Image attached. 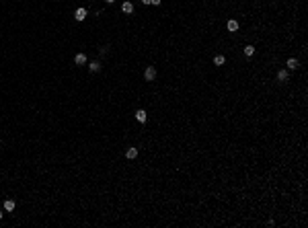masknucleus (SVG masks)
<instances>
[{
	"mask_svg": "<svg viewBox=\"0 0 308 228\" xmlns=\"http://www.w3.org/2000/svg\"><path fill=\"white\" fill-rule=\"evenodd\" d=\"M142 4H150V0H142Z\"/></svg>",
	"mask_w": 308,
	"mask_h": 228,
	"instance_id": "15",
	"label": "nucleus"
},
{
	"mask_svg": "<svg viewBox=\"0 0 308 228\" xmlns=\"http://www.w3.org/2000/svg\"><path fill=\"white\" fill-rule=\"evenodd\" d=\"M14 205H17V204H14V199H6V201H4V210H6V212H12Z\"/></svg>",
	"mask_w": 308,
	"mask_h": 228,
	"instance_id": "11",
	"label": "nucleus"
},
{
	"mask_svg": "<svg viewBox=\"0 0 308 228\" xmlns=\"http://www.w3.org/2000/svg\"><path fill=\"white\" fill-rule=\"evenodd\" d=\"M2 216H4V214H2V212H0V220H2Z\"/></svg>",
	"mask_w": 308,
	"mask_h": 228,
	"instance_id": "17",
	"label": "nucleus"
},
{
	"mask_svg": "<svg viewBox=\"0 0 308 228\" xmlns=\"http://www.w3.org/2000/svg\"><path fill=\"white\" fill-rule=\"evenodd\" d=\"M224 62H226V60H224V56H220V54H218V56H214V64H216V66H222Z\"/></svg>",
	"mask_w": 308,
	"mask_h": 228,
	"instance_id": "12",
	"label": "nucleus"
},
{
	"mask_svg": "<svg viewBox=\"0 0 308 228\" xmlns=\"http://www.w3.org/2000/svg\"><path fill=\"white\" fill-rule=\"evenodd\" d=\"M0 142H2V138H0Z\"/></svg>",
	"mask_w": 308,
	"mask_h": 228,
	"instance_id": "18",
	"label": "nucleus"
},
{
	"mask_svg": "<svg viewBox=\"0 0 308 228\" xmlns=\"http://www.w3.org/2000/svg\"><path fill=\"white\" fill-rule=\"evenodd\" d=\"M160 2H162V0H150V4H154V6H158Z\"/></svg>",
	"mask_w": 308,
	"mask_h": 228,
	"instance_id": "14",
	"label": "nucleus"
},
{
	"mask_svg": "<svg viewBox=\"0 0 308 228\" xmlns=\"http://www.w3.org/2000/svg\"><path fill=\"white\" fill-rule=\"evenodd\" d=\"M121 11L126 12V14H132V12H134V4H132L129 0H126V2L121 4Z\"/></svg>",
	"mask_w": 308,
	"mask_h": 228,
	"instance_id": "6",
	"label": "nucleus"
},
{
	"mask_svg": "<svg viewBox=\"0 0 308 228\" xmlns=\"http://www.w3.org/2000/svg\"><path fill=\"white\" fill-rule=\"evenodd\" d=\"M226 27H228V31H238V21L230 19L228 23H226Z\"/></svg>",
	"mask_w": 308,
	"mask_h": 228,
	"instance_id": "9",
	"label": "nucleus"
},
{
	"mask_svg": "<svg viewBox=\"0 0 308 228\" xmlns=\"http://www.w3.org/2000/svg\"><path fill=\"white\" fill-rule=\"evenodd\" d=\"M89 70H91V72H99V70H101V64H99V60L91 62V64H89Z\"/></svg>",
	"mask_w": 308,
	"mask_h": 228,
	"instance_id": "10",
	"label": "nucleus"
},
{
	"mask_svg": "<svg viewBox=\"0 0 308 228\" xmlns=\"http://www.w3.org/2000/svg\"><path fill=\"white\" fill-rule=\"evenodd\" d=\"M136 119L140 121V123H146V119H148V113H146L144 109H138V111H136Z\"/></svg>",
	"mask_w": 308,
	"mask_h": 228,
	"instance_id": "3",
	"label": "nucleus"
},
{
	"mask_svg": "<svg viewBox=\"0 0 308 228\" xmlns=\"http://www.w3.org/2000/svg\"><path fill=\"white\" fill-rule=\"evenodd\" d=\"M86 62H89L86 54H76V56H74V64H76V66H84Z\"/></svg>",
	"mask_w": 308,
	"mask_h": 228,
	"instance_id": "2",
	"label": "nucleus"
},
{
	"mask_svg": "<svg viewBox=\"0 0 308 228\" xmlns=\"http://www.w3.org/2000/svg\"><path fill=\"white\" fill-rule=\"evenodd\" d=\"M144 78L148 80V82H152V80L156 78V68L154 66H148V68L144 70Z\"/></svg>",
	"mask_w": 308,
	"mask_h": 228,
	"instance_id": "1",
	"label": "nucleus"
},
{
	"mask_svg": "<svg viewBox=\"0 0 308 228\" xmlns=\"http://www.w3.org/2000/svg\"><path fill=\"white\" fill-rule=\"evenodd\" d=\"M105 2H107V4H111V2H115V0H105Z\"/></svg>",
	"mask_w": 308,
	"mask_h": 228,
	"instance_id": "16",
	"label": "nucleus"
},
{
	"mask_svg": "<svg viewBox=\"0 0 308 228\" xmlns=\"http://www.w3.org/2000/svg\"><path fill=\"white\" fill-rule=\"evenodd\" d=\"M298 66H300V62H298L296 58H290L288 60V70H296Z\"/></svg>",
	"mask_w": 308,
	"mask_h": 228,
	"instance_id": "8",
	"label": "nucleus"
},
{
	"mask_svg": "<svg viewBox=\"0 0 308 228\" xmlns=\"http://www.w3.org/2000/svg\"><path fill=\"white\" fill-rule=\"evenodd\" d=\"M255 54V47L253 45H244V56H253Z\"/></svg>",
	"mask_w": 308,
	"mask_h": 228,
	"instance_id": "13",
	"label": "nucleus"
},
{
	"mask_svg": "<svg viewBox=\"0 0 308 228\" xmlns=\"http://www.w3.org/2000/svg\"><path fill=\"white\" fill-rule=\"evenodd\" d=\"M288 78H290V72L288 70H279L277 72V82H288Z\"/></svg>",
	"mask_w": 308,
	"mask_h": 228,
	"instance_id": "5",
	"label": "nucleus"
},
{
	"mask_svg": "<svg viewBox=\"0 0 308 228\" xmlns=\"http://www.w3.org/2000/svg\"><path fill=\"white\" fill-rule=\"evenodd\" d=\"M74 19L76 21H84L86 19V8H76L74 11Z\"/></svg>",
	"mask_w": 308,
	"mask_h": 228,
	"instance_id": "4",
	"label": "nucleus"
},
{
	"mask_svg": "<svg viewBox=\"0 0 308 228\" xmlns=\"http://www.w3.org/2000/svg\"><path fill=\"white\" fill-rule=\"evenodd\" d=\"M138 156V148H134V146H129V148L126 150V158H129V160H134Z\"/></svg>",
	"mask_w": 308,
	"mask_h": 228,
	"instance_id": "7",
	"label": "nucleus"
}]
</instances>
